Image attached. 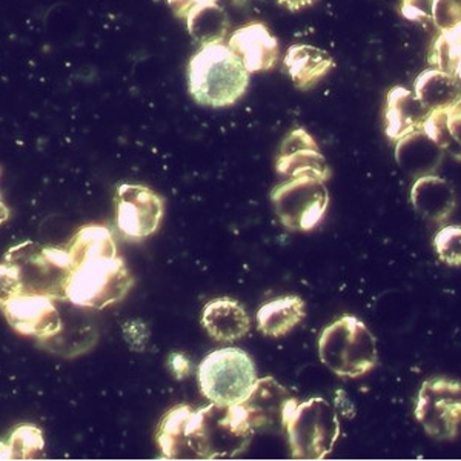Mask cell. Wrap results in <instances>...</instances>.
I'll use <instances>...</instances> for the list:
<instances>
[{
    "instance_id": "obj_33",
    "label": "cell",
    "mask_w": 461,
    "mask_h": 461,
    "mask_svg": "<svg viewBox=\"0 0 461 461\" xmlns=\"http://www.w3.org/2000/svg\"><path fill=\"white\" fill-rule=\"evenodd\" d=\"M277 2L278 5L284 6L291 13H299V11L308 8V6L314 5L319 0H277Z\"/></svg>"
},
{
    "instance_id": "obj_23",
    "label": "cell",
    "mask_w": 461,
    "mask_h": 461,
    "mask_svg": "<svg viewBox=\"0 0 461 461\" xmlns=\"http://www.w3.org/2000/svg\"><path fill=\"white\" fill-rule=\"evenodd\" d=\"M68 256L73 267L93 258H115L117 248L111 230L105 226L88 225L80 228L69 241Z\"/></svg>"
},
{
    "instance_id": "obj_14",
    "label": "cell",
    "mask_w": 461,
    "mask_h": 461,
    "mask_svg": "<svg viewBox=\"0 0 461 461\" xmlns=\"http://www.w3.org/2000/svg\"><path fill=\"white\" fill-rule=\"evenodd\" d=\"M228 47L249 74L271 71L280 60L277 37L262 22H249L236 30L230 34Z\"/></svg>"
},
{
    "instance_id": "obj_3",
    "label": "cell",
    "mask_w": 461,
    "mask_h": 461,
    "mask_svg": "<svg viewBox=\"0 0 461 461\" xmlns=\"http://www.w3.org/2000/svg\"><path fill=\"white\" fill-rule=\"evenodd\" d=\"M319 357L339 377H363L378 365L377 339L362 320L343 315L321 330Z\"/></svg>"
},
{
    "instance_id": "obj_20",
    "label": "cell",
    "mask_w": 461,
    "mask_h": 461,
    "mask_svg": "<svg viewBox=\"0 0 461 461\" xmlns=\"http://www.w3.org/2000/svg\"><path fill=\"white\" fill-rule=\"evenodd\" d=\"M461 100L426 114L421 131L441 151L460 156Z\"/></svg>"
},
{
    "instance_id": "obj_18",
    "label": "cell",
    "mask_w": 461,
    "mask_h": 461,
    "mask_svg": "<svg viewBox=\"0 0 461 461\" xmlns=\"http://www.w3.org/2000/svg\"><path fill=\"white\" fill-rule=\"evenodd\" d=\"M284 65L293 84L306 91L314 88L336 67V62L325 50H320L314 45L297 43L288 48Z\"/></svg>"
},
{
    "instance_id": "obj_6",
    "label": "cell",
    "mask_w": 461,
    "mask_h": 461,
    "mask_svg": "<svg viewBox=\"0 0 461 461\" xmlns=\"http://www.w3.org/2000/svg\"><path fill=\"white\" fill-rule=\"evenodd\" d=\"M251 357L239 348H223L204 357L199 366V384L204 397L217 404H240L258 382Z\"/></svg>"
},
{
    "instance_id": "obj_7",
    "label": "cell",
    "mask_w": 461,
    "mask_h": 461,
    "mask_svg": "<svg viewBox=\"0 0 461 461\" xmlns=\"http://www.w3.org/2000/svg\"><path fill=\"white\" fill-rule=\"evenodd\" d=\"M5 262L17 267L23 293L43 294L53 300H65L73 262L68 252L27 241L11 248Z\"/></svg>"
},
{
    "instance_id": "obj_13",
    "label": "cell",
    "mask_w": 461,
    "mask_h": 461,
    "mask_svg": "<svg viewBox=\"0 0 461 461\" xmlns=\"http://www.w3.org/2000/svg\"><path fill=\"white\" fill-rule=\"evenodd\" d=\"M276 169L286 177H314L326 184L330 180V165L323 152L320 151L314 137L303 128H295L285 137L278 151Z\"/></svg>"
},
{
    "instance_id": "obj_4",
    "label": "cell",
    "mask_w": 461,
    "mask_h": 461,
    "mask_svg": "<svg viewBox=\"0 0 461 461\" xmlns=\"http://www.w3.org/2000/svg\"><path fill=\"white\" fill-rule=\"evenodd\" d=\"M132 286L134 276L123 258H93L73 267L65 300L80 308L105 310L125 299Z\"/></svg>"
},
{
    "instance_id": "obj_5",
    "label": "cell",
    "mask_w": 461,
    "mask_h": 461,
    "mask_svg": "<svg viewBox=\"0 0 461 461\" xmlns=\"http://www.w3.org/2000/svg\"><path fill=\"white\" fill-rule=\"evenodd\" d=\"M285 430L294 458L321 460L330 456L340 437V420L328 400L314 397L297 403Z\"/></svg>"
},
{
    "instance_id": "obj_27",
    "label": "cell",
    "mask_w": 461,
    "mask_h": 461,
    "mask_svg": "<svg viewBox=\"0 0 461 461\" xmlns=\"http://www.w3.org/2000/svg\"><path fill=\"white\" fill-rule=\"evenodd\" d=\"M435 251L441 262L449 267L461 265V228L460 226H446L437 232L434 239Z\"/></svg>"
},
{
    "instance_id": "obj_16",
    "label": "cell",
    "mask_w": 461,
    "mask_h": 461,
    "mask_svg": "<svg viewBox=\"0 0 461 461\" xmlns=\"http://www.w3.org/2000/svg\"><path fill=\"white\" fill-rule=\"evenodd\" d=\"M202 325L212 340L230 343L247 336L251 330V317L237 300L221 297L206 303Z\"/></svg>"
},
{
    "instance_id": "obj_9",
    "label": "cell",
    "mask_w": 461,
    "mask_h": 461,
    "mask_svg": "<svg viewBox=\"0 0 461 461\" xmlns=\"http://www.w3.org/2000/svg\"><path fill=\"white\" fill-rule=\"evenodd\" d=\"M415 419L430 438L456 440L461 423L460 383L447 378H428L420 389Z\"/></svg>"
},
{
    "instance_id": "obj_2",
    "label": "cell",
    "mask_w": 461,
    "mask_h": 461,
    "mask_svg": "<svg viewBox=\"0 0 461 461\" xmlns=\"http://www.w3.org/2000/svg\"><path fill=\"white\" fill-rule=\"evenodd\" d=\"M186 77L195 104L210 108L236 105L249 86V73L223 42L202 45L189 59Z\"/></svg>"
},
{
    "instance_id": "obj_28",
    "label": "cell",
    "mask_w": 461,
    "mask_h": 461,
    "mask_svg": "<svg viewBox=\"0 0 461 461\" xmlns=\"http://www.w3.org/2000/svg\"><path fill=\"white\" fill-rule=\"evenodd\" d=\"M430 17L438 32L460 25L461 0H432Z\"/></svg>"
},
{
    "instance_id": "obj_24",
    "label": "cell",
    "mask_w": 461,
    "mask_h": 461,
    "mask_svg": "<svg viewBox=\"0 0 461 461\" xmlns=\"http://www.w3.org/2000/svg\"><path fill=\"white\" fill-rule=\"evenodd\" d=\"M185 22H186V30L189 34L200 45L223 42L230 30L228 16L219 4L206 6L199 13L189 16Z\"/></svg>"
},
{
    "instance_id": "obj_29",
    "label": "cell",
    "mask_w": 461,
    "mask_h": 461,
    "mask_svg": "<svg viewBox=\"0 0 461 461\" xmlns=\"http://www.w3.org/2000/svg\"><path fill=\"white\" fill-rule=\"evenodd\" d=\"M23 293L21 276L16 267L11 263H0V311L5 308L10 300Z\"/></svg>"
},
{
    "instance_id": "obj_10",
    "label": "cell",
    "mask_w": 461,
    "mask_h": 461,
    "mask_svg": "<svg viewBox=\"0 0 461 461\" xmlns=\"http://www.w3.org/2000/svg\"><path fill=\"white\" fill-rule=\"evenodd\" d=\"M165 202L143 185L123 184L115 193V221L125 239L140 241L151 237L162 223Z\"/></svg>"
},
{
    "instance_id": "obj_17",
    "label": "cell",
    "mask_w": 461,
    "mask_h": 461,
    "mask_svg": "<svg viewBox=\"0 0 461 461\" xmlns=\"http://www.w3.org/2000/svg\"><path fill=\"white\" fill-rule=\"evenodd\" d=\"M411 203L423 219L440 223L456 210V189L445 178L420 176L411 189Z\"/></svg>"
},
{
    "instance_id": "obj_31",
    "label": "cell",
    "mask_w": 461,
    "mask_h": 461,
    "mask_svg": "<svg viewBox=\"0 0 461 461\" xmlns=\"http://www.w3.org/2000/svg\"><path fill=\"white\" fill-rule=\"evenodd\" d=\"M169 8L174 13V16L186 21L189 16L203 10L206 6L219 4V0H167Z\"/></svg>"
},
{
    "instance_id": "obj_32",
    "label": "cell",
    "mask_w": 461,
    "mask_h": 461,
    "mask_svg": "<svg viewBox=\"0 0 461 461\" xmlns=\"http://www.w3.org/2000/svg\"><path fill=\"white\" fill-rule=\"evenodd\" d=\"M169 365H171V371L178 380L188 377L189 373H191V362L184 354H178V352L171 354L169 356Z\"/></svg>"
},
{
    "instance_id": "obj_15",
    "label": "cell",
    "mask_w": 461,
    "mask_h": 461,
    "mask_svg": "<svg viewBox=\"0 0 461 461\" xmlns=\"http://www.w3.org/2000/svg\"><path fill=\"white\" fill-rule=\"evenodd\" d=\"M426 110L412 91L404 86H393L386 95L383 108L384 132L391 142H399L403 137L421 131Z\"/></svg>"
},
{
    "instance_id": "obj_11",
    "label": "cell",
    "mask_w": 461,
    "mask_h": 461,
    "mask_svg": "<svg viewBox=\"0 0 461 461\" xmlns=\"http://www.w3.org/2000/svg\"><path fill=\"white\" fill-rule=\"evenodd\" d=\"M299 400L273 377L258 378L240 406L248 425L256 432L280 434Z\"/></svg>"
},
{
    "instance_id": "obj_8",
    "label": "cell",
    "mask_w": 461,
    "mask_h": 461,
    "mask_svg": "<svg viewBox=\"0 0 461 461\" xmlns=\"http://www.w3.org/2000/svg\"><path fill=\"white\" fill-rule=\"evenodd\" d=\"M269 200L280 223L293 232H308L319 225L330 206V193L323 182L302 176L278 185Z\"/></svg>"
},
{
    "instance_id": "obj_22",
    "label": "cell",
    "mask_w": 461,
    "mask_h": 461,
    "mask_svg": "<svg viewBox=\"0 0 461 461\" xmlns=\"http://www.w3.org/2000/svg\"><path fill=\"white\" fill-rule=\"evenodd\" d=\"M441 149L435 147L423 131L414 132L397 142L395 158L400 167L409 174H426L434 171L440 163Z\"/></svg>"
},
{
    "instance_id": "obj_1",
    "label": "cell",
    "mask_w": 461,
    "mask_h": 461,
    "mask_svg": "<svg viewBox=\"0 0 461 461\" xmlns=\"http://www.w3.org/2000/svg\"><path fill=\"white\" fill-rule=\"evenodd\" d=\"M252 437L239 404L212 403L197 411L178 404L163 415L158 445L168 460H221L247 451Z\"/></svg>"
},
{
    "instance_id": "obj_34",
    "label": "cell",
    "mask_w": 461,
    "mask_h": 461,
    "mask_svg": "<svg viewBox=\"0 0 461 461\" xmlns=\"http://www.w3.org/2000/svg\"><path fill=\"white\" fill-rule=\"evenodd\" d=\"M8 219H10V210L0 195V225H4Z\"/></svg>"
},
{
    "instance_id": "obj_21",
    "label": "cell",
    "mask_w": 461,
    "mask_h": 461,
    "mask_svg": "<svg viewBox=\"0 0 461 461\" xmlns=\"http://www.w3.org/2000/svg\"><path fill=\"white\" fill-rule=\"evenodd\" d=\"M415 97L426 110L451 105L460 100V77L437 68H428L414 80Z\"/></svg>"
},
{
    "instance_id": "obj_12",
    "label": "cell",
    "mask_w": 461,
    "mask_h": 461,
    "mask_svg": "<svg viewBox=\"0 0 461 461\" xmlns=\"http://www.w3.org/2000/svg\"><path fill=\"white\" fill-rule=\"evenodd\" d=\"M2 312L11 328L22 336L50 340L62 330V317L54 300L43 294H19L5 304Z\"/></svg>"
},
{
    "instance_id": "obj_30",
    "label": "cell",
    "mask_w": 461,
    "mask_h": 461,
    "mask_svg": "<svg viewBox=\"0 0 461 461\" xmlns=\"http://www.w3.org/2000/svg\"><path fill=\"white\" fill-rule=\"evenodd\" d=\"M430 2L432 0H400V13L406 21L432 23Z\"/></svg>"
},
{
    "instance_id": "obj_26",
    "label": "cell",
    "mask_w": 461,
    "mask_h": 461,
    "mask_svg": "<svg viewBox=\"0 0 461 461\" xmlns=\"http://www.w3.org/2000/svg\"><path fill=\"white\" fill-rule=\"evenodd\" d=\"M8 460H34L45 449L42 430L34 425H19L5 441Z\"/></svg>"
},
{
    "instance_id": "obj_25",
    "label": "cell",
    "mask_w": 461,
    "mask_h": 461,
    "mask_svg": "<svg viewBox=\"0 0 461 461\" xmlns=\"http://www.w3.org/2000/svg\"><path fill=\"white\" fill-rule=\"evenodd\" d=\"M461 27L441 30L430 43L428 62L430 68L440 69L445 73L460 77L461 71Z\"/></svg>"
},
{
    "instance_id": "obj_19",
    "label": "cell",
    "mask_w": 461,
    "mask_h": 461,
    "mask_svg": "<svg viewBox=\"0 0 461 461\" xmlns=\"http://www.w3.org/2000/svg\"><path fill=\"white\" fill-rule=\"evenodd\" d=\"M306 317V306L299 295H286L262 304L258 311V330L263 336H286Z\"/></svg>"
}]
</instances>
